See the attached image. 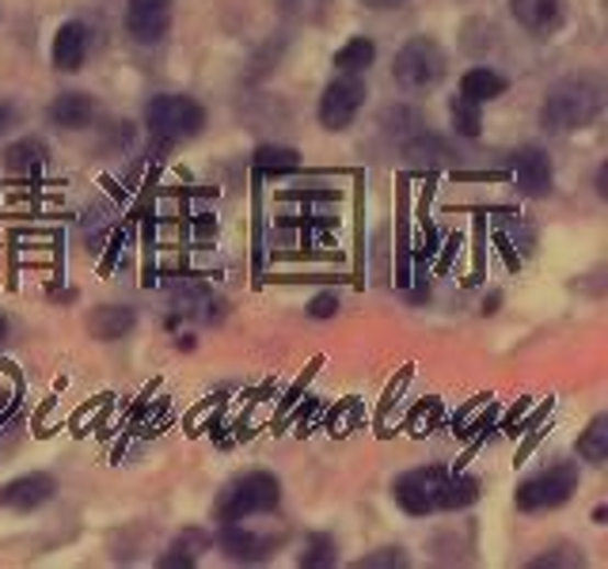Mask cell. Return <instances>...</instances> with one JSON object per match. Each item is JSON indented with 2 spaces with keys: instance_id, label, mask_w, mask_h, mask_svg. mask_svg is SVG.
<instances>
[{
  "instance_id": "27",
  "label": "cell",
  "mask_w": 608,
  "mask_h": 569,
  "mask_svg": "<svg viewBox=\"0 0 608 569\" xmlns=\"http://www.w3.org/2000/svg\"><path fill=\"white\" fill-rule=\"evenodd\" d=\"M358 4L373 8V12H389V8H399L404 0H358Z\"/></svg>"
},
{
  "instance_id": "24",
  "label": "cell",
  "mask_w": 608,
  "mask_h": 569,
  "mask_svg": "<svg viewBox=\"0 0 608 569\" xmlns=\"http://www.w3.org/2000/svg\"><path fill=\"white\" fill-rule=\"evenodd\" d=\"M358 569H404L410 566V558L404 555V547H381V550H373V555H365V558H358L354 562Z\"/></svg>"
},
{
  "instance_id": "16",
  "label": "cell",
  "mask_w": 608,
  "mask_h": 569,
  "mask_svg": "<svg viewBox=\"0 0 608 569\" xmlns=\"http://www.w3.org/2000/svg\"><path fill=\"white\" fill-rule=\"evenodd\" d=\"M88 327H92V334L100 342H119V338H126L137 327V311L130 304H103V308L92 311Z\"/></svg>"
},
{
  "instance_id": "20",
  "label": "cell",
  "mask_w": 608,
  "mask_h": 569,
  "mask_svg": "<svg viewBox=\"0 0 608 569\" xmlns=\"http://www.w3.org/2000/svg\"><path fill=\"white\" fill-rule=\"evenodd\" d=\"M376 61L373 38H350L342 49H335V69L339 72H365Z\"/></svg>"
},
{
  "instance_id": "12",
  "label": "cell",
  "mask_w": 608,
  "mask_h": 569,
  "mask_svg": "<svg viewBox=\"0 0 608 569\" xmlns=\"http://www.w3.org/2000/svg\"><path fill=\"white\" fill-rule=\"evenodd\" d=\"M88 46H92V35H88L85 23H80V20L61 23V27H57V35H54V49H50L54 69L57 72H77L80 65L88 61Z\"/></svg>"
},
{
  "instance_id": "26",
  "label": "cell",
  "mask_w": 608,
  "mask_h": 569,
  "mask_svg": "<svg viewBox=\"0 0 608 569\" xmlns=\"http://www.w3.org/2000/svg\"><path fill=\"white\" fill-rule=\"evenodd\" d=\"M12 118H15V106L8 103V99H0V134H4V129L12 126Z\"/></svg>"
},
{
  "instance_id": "17",
  "label": "cell",
  "mask_w": 608,
  "mask_h": 569,
  "mask_svg": "<svg viewBox=\"0 0 608 569\" xmlns=\"http://www.w3.org/2000/svg\"><path fill=\"white\" fill-rule=\"evenodd\" d=\"M506 77L495 69H487V65H475V69H468L464 77H460V95L472 99V103H495V99L506 95Z\"/></svg>"
},
{
  "instance_id": "28",
  "label": "cell",
  "mask_w": 608,
  "mask_h": 569,
  "mask_svg": "<svg viewBox=\"0 0 608 569\" xmlns=\"http://www.w3.org/2000/svg\"><path fill=\"white\" fill-rule=\"evenodd\" d=\"M597 197H608V163L597 168Z\"/></svg>"
},
{
  "instance_id": "13",
  "label": "cell",
  "mask_w": 608,
  "mask_h": 569,
  "mask_svg": "<svg viewBox=\"0 0 608 569\" xmlns=\"http://www.w3.org/2000/svg\"><path fill=\"white\" fill-rule=\"evenodd\" d=\"M217 547L225 550L233 562H244V566H251V562H262V558L270 555V543L262 539V535H255L248 532L244 524H221V532H217Z\"/></svg>"
},
{
  "instance_id": "14",
  "label": "cell",
  "mask_w": 608,
  "mask_h": 569,
  "mask_svg": "<svg viewBox=\"0 0 608 569\" xmlns=\"http://www.w3.org/2000/svg\"><path fill=\"white\" fill-rule=\"evenodd\" d=\"M46 118H50L57 129H85V126H92V118H95V99L88 92H61L50 103Z\"/></svg>"
},
{
  "instance_id": "19",
  "label": "cell",
  "mask_w": 608,
  "mask_h": 569,
  "mask_svg": "<svg viewBox=\"0 0 608 569\" xmlns=\"http://www.w3.org/2000/svg\"><path fill=\"white\" fill-rule=\"evenodd\" d=\"M578 456L586 459V464H594V467H601L608 459V414H597L594 422L582 429Z\"/></svg>"
},
{
  "instance_id": "10",
  "label": "cell",
  "mask_w": 608,
  "mask_h": 569,
  "mask_svg": "<svg viewBox=\"0 0 608 569\" xmlns=\"http://www.w3.org/2000/svg\"><path fill=\"white\" fill-rule=\"evenodd\" d=\"M54 493H57L54 475L31 471V475H20V478H12V482L0 486V505L12 509V513H35L46 501H54Z\"/></svg>"
},
{
  "instance_id": "22",
  "label": "cell",
  "mask_w": 608,
  "mask_h": 569,
  "mask_svg": "<svg viewBox=\"0 0 608 569\" xmlns=\"http://www.w3.org/2000/svg\"><path fill=\"white\" fill-rule=\"evenodd\" d=\"M297 562L308 566V569H327V566L339 562V547H335L331 535H312V539L304 543V550H301Z\"/></svg>"
},
{
  "instance_id": "3",
  "label": "cell",
  "mask_w": 608,
  "mask_h": 569,
  "mask_svg": "<svg viewBox=\"0 0 608 569\" xmlns=\"http://www.w3.org/2000/svg\"><path fill=\"white\" fill-rule=\"evenodd\" d=\"M282 505V482L270 471H248L221 490L217 505H213V521L217 524H244L251 516L274 513Z\"/></svg>"
},
{
  "instance_id": "5",
  "label": "cell",
  "mask_w": 608,
  "mask_h": 569,
  "mask_svg": "<svg viewBox=\"0 0 608 569\" xmlns=\"http://www.w3.org/2000/svg\"><path fill=\"white\" fill-rule=\"evenodd\" d=\"M145 126L153 137L176 145V141H191L205 129V106L194 95H179V92H164L153 95L145 103Z\"/></svg>"
},
{
  "instance_id": "2",
  "label": "cell",
  "mask_w": 608,
  "mask_h": 569,
  "mask_svg": "<svg viewBox=\"0 0 608 569\" xmlns=\"http://www.w3.org/2000/svg\"><path fill=\"white\" fill-rule=\"evenodd\" d=\"M605 111V84L594 77H566L540 103V126L548 134H574L601 118Z\"/></svg>"
},
{
  "instance_id": "6",
  "label": "cell",
  "mask_w": 608,
  "mask_h": 569,
  "mask_svg": "<svg viewBox=\"0 0 608 569\" xmlns=\"http://www.w3.org/2000/svg\"><path fill=\"white\" fill-rule=\"evenodd\" d=\"M578 493V467L574 464H555L548 471H537L532 478H525L514 493V505L521 513H548L559 509Z\"/></svg>"
},
{
  "instance_id": "21",
  "label": "cell",
  "mask_w": 608,
  "mask_h": 569,
  "mask_svg": "<svg viewBox=\"0 0 608 569\" xmlns=\"http://www.w3.org/2000/svg\"><path fill=\"white\" fill-rule=\"evenodd\" d=\"M449 118H453V134L468 137V141H475V137L483 134V114H480V103H472V99L457 95L453 103H449Z\"/></svg>"
},
{
  "instance_id": "9",
  "label": "cell",
  "mask_w": 608,
  "mask_h": 569,
  "mask_svg": "<svg viewBox=\"0 0 608 569\" xmlns=\"http://www.w3.org/2000/svg\"><path fill=\"white\" fill-rule=\"evenodd\" d=\"M509 168H514V183H517L521 194H529V197L552 194L555 168H552V156H548L544 148H537V145L517 148L514 160H509Z\"/></svg>"
},
{
  "instance_id": "4",
  "label": "cell",
  "mask_w": 608,
  "mask_h": 569,
  "mask_svg": "<svg viewBox=\"0 0 608 569\" xmlns=\"http://www.w3.org/2000/svg\"><path fill=\"white\" fill-rule=\"evenodd\" d=\"M449 72V57L441 49L438 38L430 35H415L396 49V61H392V80H396L404 92H430L446 80Z\"/></svg>"
},
{
  "instance_id": "11",
  "label": "cell",
  "mask_w": 608,
  "mask_h": 569,
  "mask_svg": "<svg viewBox=\"0 0 608 569\" xmlns=\"http://www.w3.org/2000/svg\"><path fill=\"white\" fill-rule=\"evenodd\" d=\"M509 12H514V20L537 38L555 35L566 20L563 0H509Z\"/></svg>"
},
{
  "instance_id": "7",
  "label": "cell",
  "mask_w": 608,
  "mask_h": 569,
  "mask_svg": "<svg viewBox=\"0 0 608 569\" xmlns=\"http://www.w3.org/2000/svg\"><path fill=\"white\" fill-rule=\"evenodd\" d=\"M365 80H361V72H339V77L331 80V84L324 88V95H319V126L331 129V134H342V129H350V122L361 114V106H365Z\"/></svg>"
},
{
  "instance_id": "18",
  "label": "cell",
  "mask_w": 608,
  "mask_h": 569,
  "mask_svg": "<svg viewBox=\"0 0 608 569\" xmlns=\"http://www.w3.org/2000/svg\"><path fill=\"white\" fill-rule=\"evenodd\" d=\"M255 168L262 175H290L301 168V152L290 145H259L255 148Z\"/></svg>"
},
{
  "instance_id": "25",
  "label": "cell",
  "mask_w": 608,
  "mask_h": 569,
  "mask_svg": "<svg viewBox=\"0 0 608 569\" xmlns=\"http://www.w3.org/2000/svg\"><path fill=\"white\" fill-rule=\"evenodd\" d=\"M335 311H339V296H335V293H319V296H312V300H308V316L312 319H331Z\"/></svg>"
},
{
  "instance_id": "15",
  "label": "cell",
  "mask_w": 608,
  "mask_h": 569,
  "mask_svg": "<svg viewBox=\"0 0 608 569\" xmlns=\"http://www.w3.org/2000/svg\"><path fill=\"white\" fill-rule=\"evenodd\" d=\"M46 163H50V145L43 137H20V141L4 148V168L12 175H35Z\"/></svg>"
},
{
  "instance_id": "8",
  "label": "cell",
  "mask_w": 608,
  "mask_h": 569,
  "mask_svg": "<svg viewBox=\"0 0 608 569\" xmlns=\"http://www.w3.org/2000/svg\"><path fill=\"white\" fill-rule=\"evenodd\" d=\"M171 20H176V0H126V31L137 46L164 43Z\"/></svg>"
},
{
  "instance_id": "1",
  "label": "cell",
  "mask_w": 608,
  "mask_h": 569,
  "mask_svg": "<svg viewBox=\"0 0 608 569\" xmlns=\"http://www.w3.org/2000/svg\"><path fill=\"white\" fill-rule=\"evenodd\" d=\"M392 498L407 516L457 513L480 498V478L453 475L446 467H415L392 482Z\"/></svg>"
},
{
  "instance_id": "23",
  "label": "cell",
  "mask_w": 608,
  "mask_h": 569,
  "mask_svg": "<svg viewBox=\"0 0 608 569\" xmlns=\"http://www.w3.org/2000/svg\"><path fill=\"white\" fill-rule=\"evenodd\" d=\"M202 547H210V539L205 535H187V539H176L171 543V550L160 558V566L164 569H171V566H194L202 558Z\"/></svg>"
},
{
  "instance_id": "29",
  "label": "cell",
  "mask_w": 608,
  "mask_h": 569,
  "mask_svg": "<svg viewBox=\"0 0 608 569\" xmlns=\"http://www.w3.org/2000/svg\"><path fill=\"white\" fill-rule=\"evenodd\" d=\"M4 338H8V319L0 316V342H4Z\"/></svg>"
}]
</instances>
